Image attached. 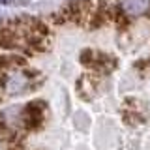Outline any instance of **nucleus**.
Segmentation results:
<instances>
[{
    "mask_svg": "<svg viewBox=\"0 0 150 150\" xmlns=\"http://www.w3.org/2000/svg\"><path fill=\"white\" fill-rule=\"evenodd\" d=\"M9 150H23V144H9Z\"/></svg>",
    "mask_w": 150,
    "mask_h": 150,
    "instance_id": "20e7f679",
    "label": "nucleus"
},
{
    "mask_svg": "<svg viewBox=\"0 0 150 150\" xmlns=\"http://www.w3.org/2000/svg\"><path fill=\"white\" fill-rule=\"evenodd\" d=\"M0 4H4V6H8V4H9V0H0Z\"/></svg>",
    "mask_w": 150,
    "mask_h": 150,
    "instance_id": "423d86ee",
    "label": "nucleus"
},
{
    "mask_svg": "<svg viewBox=\"0 0 150 150\" xmlns=\"http://www.w3.org/2000/svg\"><path fill=\"white\" fill-rule=\"evenodd\" d=\"M26 66V58L23 56L21 53H11L8 54V68H13V69H21Z\"/></svg>",
    "mask_w": 150,
    "mask_h": 150,
    "instance_id": "7ed1b4c3",
    "label": "nucleus"
},
{
    "mask_svg": "<svg viewBox=\"0 0 150 150\" xmlns=\"http://www.w3.org/2000/svg\"><path fill=\"white\" fill-rule=\"evenodd\" d=\"M43 109H45V103L40 100H34L28 105H25V109H23V124H25L26 129H38L41 126Z\"/></svg>",
    "mask_w": 150,
    "mask_h": 150,
    "instance_id": "f257e3e1",
    "label": "nucleus"
},
{
    "mask_svg": "<svg viewBox=\"0 0 150 150\" xmlns=\"http://www.w3.org/2000/svg\"><path fill=\"white\" fill-rule=\"evenodd\" d=\"M13 2H15V4H19V6H23V4H28L30 0H13Z\"/></svg>",
    "mask_w": 150,
    "mask_h": 150,
    "instance_id": "39448f33",
    "label": "nucleus"
},
{
    "mask_svg": "<svg viewBox=\"0 0 150 150\" xmlns=\"http://www.w3.org/2000/svg\"><path fill=\"white\" fill-rule=\"evenodd\" d=\"M122 13L126 15H144L150 9V0H122Z\"/></svg>",
    "mask_w": 150,
    "mask_h": 150,
    "instance_id": "f03ea898",
    "label": "nucleus"
}]
</instances>
